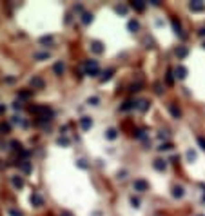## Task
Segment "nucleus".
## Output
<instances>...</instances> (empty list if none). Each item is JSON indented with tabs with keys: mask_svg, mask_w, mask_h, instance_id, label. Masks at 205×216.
<instances>
[{
	"mask_svg": "<svg viewBox=\"0 0 205 216\" xmlns=\"http://www.w3.org/2000/svg\"><path fill=\"white\" fill-rule=\"evenodd\" d=\"M116 13L125 15V13H127V7H125V6H116Z\"/></svg>",
	"mask_w": 205,
	"mask_h": 216,
	"instance_id": "nucleus-31",
	"label": "nucleus"
},
{
	"mask_svg": "<svg viewBox=\"0 0 205 216\" xmlns=\"http://www.w3.org/2000/svg\"><path fill=\"white\" fill-rule=\"evenodd\" d=\"M11 183H13V187H15V189H22L26 182H24V178H22V176H11Z\"/></svg>",
	"mask_w": 205,
	"mask_h": 216,
	"instance_id": "nucleus-8",
	"label": "nucleus"
},
{
	"mask_svg": "<svg viewBox=\"0 0 205 216\" xmlns=\"http://www.w3.org/2000/svg\"><path fill=\"white\" fill-rule=\"evenodd\" d=\"M56 144H58V145H64V147H67V145H69V138H67V136H60V138L56 140Z\"/></svg>",
	"mask_w": 205,
	"mask_h": 216,
	"instance_id": "nucleus-26",
	"label": "nucleus"
},
{
	"mask_svg": "<svg viewBox=\"0 0 205 216\" xmlns=\"http://www.w3.org/2000/svg\"><path fill=\"white\" fill-rule=\"evenodd\" d=\"M203 2H200V0H196V2H191V9L192 11H203Z\"/></svg>",
	"mask_w": 205,
	"mask_h": 216,
	"instance_id": "nucleus-14",
	"label": "nucleus"
},
{
	"mask_svg": "<svg viewBox=\"0 0 205 216\" xmlns=\"http://www.w3.org/2000/svg\"><path fill=\"white\" fill-rule=\"evenodd\" d=\"M51 42H53V36H49V35L40 38V44H51Z\"/></svg>",
	"mask_w": 205,
	"mask_h": 216,
	"instance_id": "nucleus-29",
	"label": "nucleus"
},
{
	"mask_svg": "<svg viewBox=\"0 0 205 216\" xmlns=\"http://www.w3.org/2000/svg\"><path fill=\"white\" fill-rule=\"evenodd\" d=\"M29 84H31V87H33V89H44L46 87V82H44L42 77H33Z\"/></svg>",
	"mask_w": 205,
	"mask_h": 216,
	"instance_id": "nucleus-4",
	"label": "nucleus"
},
{
	"mask_svg": "<svg viewBox=\"0 0 205 216\" xmlns=\"http://www.w3.org/2000/svg\"><path fill=\"white\" fill-rule=\"evenodd\" d=\"M91 125H93V120H91L89 116H84V118H80V127L84 129V131L91 129Z\"/></svg>",
	"mask_w": 205,
	"mask_h": 216,
	"instance_id": "nucleus-9",
	"label": "nucleus"
},
{
	"mask_svg": "<svg viewBox=\"0 0 205 216\" xmlns=\"http://www.w3.org/2000/svg\"><path fill=\"white\" fill-rule=\"evenodd\" d=\"M136 107H138L140 111H147V107H149V102H147V100H140V102L136 104Z\"/></svg>",
	"mask_w": 205,
	"mask_h": 216,
	"instance_id": "nucleus-24",
	"label": "nucleus"
},
{
	"mask_svg": "<svg viewBox=\"0 0 205 216\" xmlns=\"http://www.w3.org/2000/svg\"><path fill=\"white\" fill-rule=\"evenodd\" d=\"M169 111H171V114L174 116V118H180V116H181V111L178 109L174 104H169Z\"/></svg>",
	"mask_w": 205,
	"mask_h": 216,
	"instance_id": "nucleus-12",
	"label": "nucleus"
},
{
	"mask_svg": "<svg viewBox=\"0 0 205 216\" xmlns=\"http://www.w3.org/2000/svg\"><path fill=\"white\" fill-rule=\"evenodd\" d=\"M198 144H200L201 149H205V138H203V136H198Z\"/></svg>",
	"mask_w": 205,
	"mask_h": 216,
	"instance_id": "nucleus-37",
	"label": "nucleus"
},
{
	"mask_svg": "<svg viewBox=\"0 0 205 216\" xmlns=\"http://www.w3.org/2000/svg\"><path fill=\"white\" fill-rule=\"evenodd\" d=\"M18 167L22 172H31L33 171V165H31V162L29 160H22V162H18Z\"/></svg>",
	"mask_w": 205,
	"mask_h": 216,
	"instance_id": "nucleus-7",
	"label": "nucleus"
},
{
	"mask_svg": "<svg viewBox=\"0 0 205 216\" xmlns=\"http://www.w3.org/2000/svg\"><path fill=\"white\" fill-rule=\"evenodd\" d=\"M64 69H66V66H64V62H56L55 66H53V71H55V74H62Z\"/></svg>",
	"mask_w": 205,
	"mask_h": 216,
	"instance_id": "nucleus-13",
	"label": "nucleus"
},
{
	"mask_svg": "<svg viewBox=\"0 0 205 216\" xmlns=\"http://www.w3.org/2000/svg\"><path fill=\"white\" fill-rule=\"evenodd\" d=\"M13 122H15V124H18V125H22V127H26V125H27V122H26V120H22L20 116H15V118H13Z\"/></svg>",
	"mask_w": 205,
	"mask_h": 216,
	"instance_id": "nucleus-28",
	"label": "nucleus"
},
{
	"mask_svg": "<svg viewBox=\"0 0 205 216\" xmlns=\"http://www.w3.org/2000/svg\"><path fill=\"white\" fill-rule=\"evenodd\" d=\"M172 196H174V198H181L183 196V187L181 185H176L174 189H172Z\"/></svg>",
	"mask_w": 205,
	"mask_h": 216,
	"instance_id": "nucleus-18",
	"label": "nucleus"
},
{
	"mask_svg": "<svg viewBox=\"0 0 205 216\" xmlns=\"http://www.w3.org/2000/svg\"><path fill=\"white\" fill-rule=\"evenodd\" d=\"M176 77H178L180 80H183V78L187 77V69L183 67V66H178V67H176Z\"/></svg>",
	"mask_w": 205,
	"mask_h": 216,
	"instance_id": "nucleus-11",
	"label": "nucleus"
},
{
	"mask_svg": "<svg viewBox=\"0 0 205 216\" xmlns=\"http://www.w3.org/2000/svg\"><path fill=\"white\" fill-rule=\"evenodd\" d=\"M31 113L38 114V118H49V120L53 118V109L47 105H33L31 107Z\"/></svg>",
	"mask_w": 205,
	"mask_h": 216,
	"instance_id": "nucleus-2",
	"label": "nucleus"
},
{
	"mask_svg": "<svg viewBox=\"0 0 205 216\" xmlns=\"http://www.w3.org/2000/svg\"><path fill=\"white\" fill-rule=\"evenodd\" d=\"M62 216H71V214H69V212H64V214H62Z\"/></svg>",
	"mask_w": 205,
	"mask_h": 216,
	"instance_id": "nucleus-45",
	"label": "nucleus"
},
{
	"mask_svg": "<svg viewBox=\"0 0 205 216\" xmlns=\"http://www.w3.org/2000/svg\"><path fill=\"white\" fill-rule=\"evenodd\" d=\"M27 98H31V91L24 89V91H20V93H18V100H27Z\"/></svg>",
	"mask_w": 205,
	"mask_h": 216,
	"instance_id": "nucleus-22",
	"label": "nucleus"
},
{
	"mask_svg": "<svg viewBox=\"0 0 205 216\" xmlns=\"http://www.w3.org/2000/svg\"><path fill=\"white\" fill-rule=\"evenodd\" d=\"M133 7L136 9V11H144V9H145V2H142V0H134Z\"/></svg>",
	"mask_w": 205,
	"mask_h": 216,
	"instance_id": "nucleus-19",
	"label": "nucleus"
},
{
	"mask_svg": "<svg viewBox=\"0 0 205 216\" xmlns=\"http://www.w3.org/2000/svg\"><path fill=\"white\" fill-rule=\"evenodd\" d=\"M154 87H156V93H161V84H156Z\"/></svg>",
	"mask_w": 205,
	"mask_h": 216,
	"instance_id": "nucleus-42",
	"label": "nucleus"
},
{
	"mask_svg": "<svg viewBox=\"0 0 205 216\" xmlns=\"http://www.w3.org/2000/svg\"><path fill=\"white\" fill-rule=\"evenodd\" d=\"M158 136H160V138H161V140H165V138H167V133H160V134H158Z\"/></svg>",
	"mask_w": 205,
	"mask_h": 216,
	"instance_id": "nucleus-43",
	"label": "nucleus"
},
{
	"mask_svg": "<svg viewBox=\"0 0 205 216\" xmlns=\"http://www.w3.org/2000/svg\"><path fill=\"white\" fill-rule=\"evenodd\" d=\"M9 131H11V125H9V124H6V122H0V133H9Z\"/></svg>",
	"mask_w": 205,
	"mask_h": 216,
	"instance_id": "nucleus-25",
	"label": "nucleus"
},
{
	"mask_svg": "<svg viewBox=\"0 0 205 216\" xmlns=\"http://www.w3.org/2000/svg\"><path fill=\"white\" fill-rule=\"evenodd\" d=\"M187 53H189V49H187V47L180 46V47L176 49V57H178V58H185V57H187Z\"/></svg>",
	"mask_w": 205,
	"mask_h": 216,
	"instance_id": "nucleus-16",
	"label": "nucleus"
},
{
	"mask_svg": "<svg viewBox=\"0 0 205 216\" xmlns=\"http://www.w3.org/2000/svg\"><path fill=\"white\" fill-rule=\"evenodd\" d=\"M91 51L96 53V55H100V53H104V44L98 42V40H93L91 42Z\"/></svg>",
	"mask_w": 205,
	"mask_h": 216,
	"instance_id": "nucleus-6",
	"label": "nucleus"
},
{
	"mask_svg": "<svg viewBox=\"0 0 205 216\" xmlns=\"http://www.w3.org/2000/svg\"><path fill=\"white\" fill-rule=\"evenodd\" d=\"M91 22H93V13H82V24L87 26Z\"/></svg>",
	"mask_w": 205,
	"mask_h": 216,
	"instance_id": "nucleus-15",
	"label": "nucleus"
},
{
	"mask_svg": "<svg viewBox=\"0 0 205 216\" xmlns=\"http://www.w3.org/2000/svg\"><path fill=\"white\" fill-rule=\"evenodd\" d=\"M167 82H169V84H172V73H171V71L167 73Z\"/></svg>",
	"mask_w": 205,
	"mask_h": 216,
	"instance_id": "nucleus-41",
	"label": "nucleus"
},
{
	"mask_svg": "<svg viewBox=\"0 0 205 216\" xmlns=\"http://www.w3.org/2000/svg\"><path fill=\"white\" fill-rule=\"evenodd\" d=\"M203 47H205V44H203Z\"/></svg>",
	"mask_w": 205,
	"mask_h": 216,
	"instance_id": "nucleus-46",
	"label": "nucleus"
},
{
	"mask_svg": "<svg viewBox=\"0 0 205 216\" xmlns=\"http://www.w3.org/2000/svg\"><path fill=\"white\" fill-rule=\"evenodd\" d=\"M84 73L89 74V77H98L100 74V67L96 60H85L84 62Z\"/></svg>",
	"mask_w": 205,
	"mask_h": 216,
	"instance_id": "nucleus-1",
	"label": "nucleus"
},
{
	"mask_svg": "<svg viewBox=\"0 0 205 216\" xmlns=\"http://www.w3.org/2000/svg\"><path fill=\"white\" fill-rule=\"evenodd\" d=\"M158 149H160V151H171V149H172V145H171V144H161Z\"/></svg>",
	"mask_w": 205,
	"mask_h": 216,
	"instance_id": "nucleus-32",
	"label": "nucleus"
},
{
	"mask_svg": "<svg viewBox=\"0 0 205 216\" xmlns=\"http://www.w3.org/2000/svg\"><path fill=\"white\" fill-rule=\"evenodd\" d=\"M4 111H6V105H4V104H0V114H2Z\"/></svg>",
	"mask_w": 205,
	"mask_h": 216,
	"instance_id": "nucleus-44",
	"label": "nucleus"
},
{
	"mask_svg": "<svg viewBox=\"0 0 205 216\" xmlns=\"http://www.w3.org/2000/svg\"><path fill=\"white\" fill-rule=\"evenodd\" d=\"M131 107H133V102H125L122 105V111H127V109H131Z\"/></svg>",
	"mask_w": 205,
	"mask_h": 216,
	"instance_id": "nucleus-35",
	"label": "nucleus"
},
{
	"mask_svg": "<svg viewBox=\"0 0 205 216\" xmlns=\"http://www.w3.org/2000/svg\"><path fill=\"white\" fill-rule=\"evenodd\" d=\"M113 73H114V69H107L105 73H102V77H100V80H102V82H107V80H109V78L113 77Z\"/></svg>",
	"mask_w": 205,
	"mask_h": 216,
	"instance_id": "nucleus-20",
	"label": "nucleus"
},
{
	"mask_svg": "<svg viewBox=\"0 0 205 216\" xmlns=\"http://www.w3.org/2000/svg\"><path fill=\"white\" fill-rule=\"evenodd\" d=\"M13 109H22V102H20V100H15V102H13Z\"/></svg>",
	"mask_w": 205,
	"mask_h": 216,
	"instance_id": "nucleus-34",
	"label": "nucleus"
},
{
	"mask_svg": "<svg viewBox=\"0 0 205 216\" xmlns=\"http://www.w3.org/2000/svg\"><path fill=\"white\" fill-rule=\"evenodd\" d=\"M87 102H89L91 105H98V102H100V100H98V96H91V98H89Z\"/></svg>",
	"mask_w": 205,
	"mask_h": 216,
	"instance_id": "nucleus-33",
	"label": "nucleus"
},
{
	"mask_svg": "<svg viewBox=\"0 0 205 216\" xmlns=\"http://www.w3.org/2000/svg\"><path fill=\"white\" fill-rule=\"evenodd\" d=\"M78 167H82V169H87V164H85V160H78Z\"/></svg>",
	"mask_w": 205,
	"mask_h": 216,
	"instance_id": "nucleus-40",
	"label": "nucleus"
},
{
	"mask_svg": "<svg viewBox=\"0 0 205 216\" xmlns=\"http://www.w3.org/2000/svg\"><path fill=\"white\" fill-rule=\"evenodd\" d=\"M31 203H33L35 207H42V205H44V198H42L38 192H33L31 194Z\"/></svg>",
	"mask_w": 205,
	"mask_h": 216,
	"instance_id": "nucleus-5",
	"label": "nucleus"
},
{
	"mask_svg": "<svg viewBox=\"0 0 205 216\" xmlns=\"http://www.w3.org/2000/svg\"><path fill=\"white\" fill-rule=\"evenodd\" d=\"M172 27H174V31H176L180 36H183V33H181V26H180V22H178L176 18H172Z\"/></svg>",
	"mask_w": 205,
	"mask_h": 216,
	"instance_id": "nucleus-23",
	"label": "nucleus"
},
{
	"mask_svg": "<svg viewBox=\"0 0 205 216\" xmlns=\"http://www.w3.org/2000/svg\"><path fill=\"white\" fill-rule=\"evenodd\" d=\"M153 167L156 169V171H165V167H167V164H165V160H154V164H153Z\"/></svg>",
	"mask_w": 205,
	"mask_h": 216,
	"instance_id": "nucleus-10",
	"label": "nucleus"
},
{
	"mask_svg": "<svg viewBox=\"0 0 205 216\" xmlns=\"http://www.w3.org/2000/svg\"><path fill=\"white\" fill-rule=\"evenodd\" d=\"M105 136L109 138V140H114V138L118 136V131H116L114 127H111V129H107V131H105Z\"/></svg>",
	"mask_w": 205,
	"mask_h": 216,
	"instance_id": "nucleus-17",
	"label": "nucleus"
},
{
	"mask_svg": "<svg viewBox=\"0 0 205 216\" xmlns=\"http://www.w3.org/2000/svg\"><path fill=\"white\" fill-rule=\"evenodd\" d=\"M131 203L134 205V207H140V200H138V198H134V196L131 198Z\"/></svg>",
	"mask_w": 205,
	"mask_h": 216,
	"instance_id": "nucleus-39",
	"label": "nucleus"
},
{
	"mask_svg": "<svg viewBox=\"0 0 205 216\" xmlns=\"http://www.w3.org/2000/svg\"><path fill=\"white\" fill-rule=\"evenodd\" d=\"M11 145H13L15 151H22V145H20V142H11Z\"/></svg>",
	"mask_w": 205,
	"mask_h": 216,
	"instance_id": "nucleus-36",
	"label": "nucleus"
},
{
	"mask_svg": "<svg viewBox=\"0 0 205 216\" xmlns=\"http://www.w3.org/2000/svg\"><path fill=\"white\" fill-rule=\"evenodd\" d=\"M127 27H129V31H138V29H140V24H138V20H129Z\"/></svg>",
	"mask_w": 205,
	"mask_h": 216,
	"instance_id": "nucleus-21",
	"label": "nucleus"
},
{
	"mask_svg": "<svg viewBox=\"0 0 205 216\" xmlns=\"http://www.w3.org/2000/svg\"><path fill=\"white\" fill-rule=\"evenodd\" d=\"M133 189L138 191V192H145V191L149 189V183H147L145 180H134V182H133Z\"/></svg>",
	"mask_w": 205,
	"mask_h": 216,
	"instance_id": "nucleus-3",
	"label": "nucleus"
},
{
	"mask_svg": "<svg viewBox=\"0 0 205 216\" xmlns=\"http://www.w3.org/2000/svg\"><path fill=\"white\" fill-rule=\"evenodd\" d=\"M9 216H24V212L16 211V209H9Z\"/></svg>",
	"mask_w": 205,
	"mask_h": 216,
	"instance_id": "nucleus-30",
	"label": "nucleus"
},
{
	"mask_svg": "<svg viewBox=\"0 0 205 216\" xmlns=\"http://www.w3.org/2000/svg\"><path fill=\"white\" fill-rule=\"evenodd\" d=\"M49 57H51V55H49L47 51H44V53H36V55H35V58H36V60H47Z\"/></svg>",
	"mask_w": 205,
	"mask_h": 216,
	"instance_id": "nucleus-27",
	"label": "nucleus"
},
{
	"mask_svg": "<svg viewBox=\"0 0 205 216\" xmlns=\"http://www.w3.org/2000/svg\"><path fill=\"white\" fill-rule=\"evenodd\" d=\"M194 158H196V154H194L192 151H187V160H191V162H192Z\"/></svg>",
	"mask_w": 205,
	"mask_h": 216,
	"instance_id": "nucleus-38",
	"label": "nucleus"
}]
</instances>
